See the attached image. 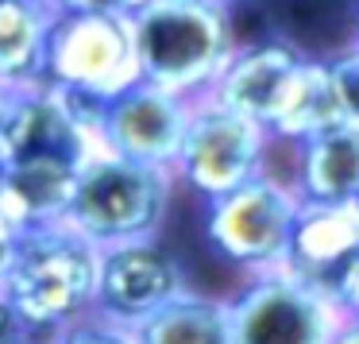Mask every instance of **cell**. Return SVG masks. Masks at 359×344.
I'll list each match as a JSON object with an SVG mask.
<instances>
[{
    "mask_svg": "<svg viewBox=\"0 0 359 344\" xmlns=\"http://www.w3.org/2000/svg\"><path fill=\"white\" fill-rule=\"evenodd\" d=\"M143 78L205 97L240 47L236 12L209 0H151L132 16Z\"/></svg>",
    "mask_w": 359,
    "mask_h": 344,
    "instance_id": "obj_1",
    "label": "cell"
},
{
    "mask_svg": "<svg viewBox=\"0 0 359 344\" xmlns=\"http://www.w3.org/2000/svg\"><path fill=\"white\" fill-rule=\"evenodd\" d=\"M97 286H101V244L81 236L66 220H55L20 236L12 271L0 290L43 333L55 336L70 321L97 313Z\"/></svg>",
    "mask_w": 359,
    "mask_h": 344,
    "instance_id": "obj_2",
    "label": "cell"
},
{
    "mask_svg": "<svg viewBox=\"0 0 359 344\" xmlns=\"http://www.w3.org/2000/svg\"><path fill=\"white\" fill-rule=\"evenodd\" d=\"M174 190H178L174 166L140 163L132 155L101 147L81 166L66 225H74L101 248L140 236H163Z\"/></svg>",
    "mask_w": 359,
    "mask_h": 344,
    "instance_id": "obj_3",
    "label": "cell"
},
{
    "mask_svg": "<svg viewBox=\"0 0 359 344\" xmlns=\"http://www.w3.org/2000/svg\"><path fill=\"white\" fill-rule=\"evenodd\" d=\"M302 201L294 182L266 171L205 201V240L243 279L286 267Z\"/></svg>",
    "mask_w": 359,
    "mask_h": 344,
    "instance_id": "obj_4",
    "label": "cell"
},
{
    "mask_svg": "<svg viewBox=\"0 0 359 344\" xmlns=\"http://www.w3.org/2000/svg\"><path fill=\"white\" fill-rule=\"evenodd\" d=\"M344 321L336 290L290 263L248 274L232 294L236 344H336Z\"/></svg>",
    "mask_w": 359,
    "mask_h": 344,
    "instance_id": "obj_5",
    "label": "cell"
},
{
    "mask_svg": "<svg viewBox=\"0 0 359 344\" xmlns=\"http://www.w3.org/2000/svg\"><path fill=\"white\" fill-rule=\"evenodd\" d=\"M135 81H143V66L132 20L109 16V12L58 8L47 58V86L78 89L109 105Z\"/></svg>",
    "mask_w": 359,
    "mask_h": 344,
    "instance_id": "obj_6",
    "label": "cell"
},
{
    "mask_svg": "<svg viewBox=\"0 0 359 344\" xmlns=\"http://www.w3.org/2000/svg\"><path fill=\"white\" fill-rule=\"evenodd\" d=\"M274 143H278L274 132L255 117L228 109L212 97H197L194 124H189L186 147L174 171L182 186L209 201L271 171Z\"/></svg>",
    "mask_w": 359,
    "mask_h": 344,
    "instance_id": "obj_7",
    "label": "cell"
},
{
    "mask_svg": "<svg viewBox=\"0 0 359 344\" xmlns=\"http://www.w3.org/2000/svg\"><path fill=\"white\" fill-rule=\"evenodd\" d=\"M186 290V267L163 236H140L101 248V286H97L101 317L132 329Z\"/></svg>",
    "mask_w": 359,
    "mask_h": 344,
    "instance_id": "obj_8",
    "label": "cell"
},
{
    "mask_svg": "<svg viewBox=\"0 0 359 344\" xmlns=\"http://www.w3.org/2000/svg\"><path fill=\"white\" fill-rule=\"evenodd\" d=\"M194 109L197 97L174 93L143 78L104 105V147L132 155L140 163L178 166L189 124H194Z\"/></svg>",
    "mask_w": 359,
    "mask_h": 344,
    "instance_id": "obj_9",
    "label": "cell"
},
{
    "mask_svg": "<svg viewBox=\"0 0 359 344\" xmlns=\"http://www.w3.org/2000/svg\"><path fill=\"white\" fill-rule=\"evenodd\" d=\"M305 58H309V51H302L297 43L282 39L274 32L263 39H240V47L232 51L228 66L220 70V78L212 81L205 97L236 112H248L274 132V124L290 105V93L297 86Z\"/></svg>",
    "mask_w": 359,
    "mask_h": 344,
    "instance_id": "obj_10",
    "label": "cell"
},
{
    "mask_svg": "<svg viewBox=\"0 0 359 344\" xmlns=\"http://www.w3.org/2000/svg\"><path fill=\"white\" fill-rule=\"evenodd\" d=\"M359 259V201H302L290 267L332 286Z\"/></svg>",
    "mask_w": 359,
    "mask_h": 344,
    "instance_id": "obj_11",
    "label": "cell"
},
{
    "mask_svg": "<svg viewBox=\"0 0 359 344\" xmlns=\"http://www.w3.org/2000/svg\"><path fill=\"white\" fill-rule=\"evenodd\" d=\"M55 20L58 4L0 0V93H27L47 86Z\"/></svg>",
    "mask_w": 359,
    "mask_h": 344,
    "instance_id": "obj_12",
    "label": "cell"
},
{
    "mask_svg": "<svg viewBox=\"0 0 359 344\" xmlns=\"http://www.w3.org/2000/svg\"><path fill=\"white\" fill-rule=\"evenodd\" d=\"M290 182L305 201H359V128L336 124L297 143Z\"/></svg>",
    "mask_w": 359,
    "mask_h": 344,
    "instance_id": "obj_13",
    "label": "cell"
},
{
    "mask_svg": "<svg viewBox=\"0 0 359 344\" xmlns=\"http://www.w3.org/2000/svg\"><path fill=\"white\" fill-rule=\"evenodd\" d=\"M135 344H236L232 298L201 294L189 286L163 310L132 325Z\"/></svg>",
    "mask_w": 359,
    "mask_h": 344,
    "instance_id": "obj_14",
    "label": "cell"
},
{
    "mask_svg": "<svg viewBox=\"0 0 359 344\" xmlns=\"http://www.w3.org/2000/svg\"><path fill=\"white\" fill-rule=\"evenodd\" d=\"M274 20V35L297 43L309 55H336L355 43L359 0H263Z\"/></svg>",
    "mask_w": 359,
    "mask_h": 344,
    "instance_id": "obj_15",
    "label": "cell"
},
{
    "mask_svg": "<svg viewBox=\"0 0 359 344\" xmlns=\"http://www.w3.org/2000/svg\"><path fill=\"white\" fill-rule=\"evenodd\" d=\"M336 124H344V109H340V97H336L332 66H328V58L309 55L302 74H297L286 112L274 124V140L286 143V147H297V143L313 140V135L328 132Z\"/></svg>",
    "mask_w": 359,
    "mask_h": 344,
    "instance_id": "obj_16",
    "label": "cell"
},
{
    "mask_svg": "<svg viewBox=\"0 0 359 344\" xmlns=\"http://www.w3.org/2000/svg\"><path fill=\"white\" fill-rule=\"evenodd\" d=\"M47 344H135V333L120 321H109L101 313L70 321L66 329H58Z\"/></svg>",
    "mask_w": 359,
    "mask_h": 344,
    "instance_id": "obj_17",
    "label": "cell"
},
{
    "mask_svg": "<svg viewBox=\"0 0 359 344\" xmlns=\"http://www.w3.org/2000/svg\"><path fill=\"white\" fill-rule=\"evenodd\" d=\"M332 66V81H336V97L344 109V124L359 128V43H348L344 51L328 55Z\"/></svg>",
    "mask_w": 359,
    "mask_h": 344,
    "instance_id": "obj_18",
    "label": "cell"
},
{
    "mask_svg": "<svg viewBox=\"0 0 359 344\" xmlns=\"http://www.w3.org/2000/svg\"><path fill=\"white\" fill-rule=\"evenodd\" d=\"M50 333H43L4 290H0V344H47Z\"/></svg>",
    "mask_w": 359,
    "mask_h": 344,
    "instance_id": "obj_19",
    "label": "cell"
},
{
    "mask_svg": "<svg viewBox=\"0 0 359 344\" xmlns=\"http://www.w3.org/2000/svg\"><path fill=\"white\" fill-rule=\"evenodd\" d=\"M62 12H109V16H128L132 20L143 4L151 0H55Z\"/></svg>",
    "mask_w": 359,
    "mask_h": 344,
    "instance_id": "obj_20",
    "label": "cell"
},
{
    "mask_svg": "<svg viewBox=\"0 0 359 344\" xmlns=\"http://www.w3.org/2000/svg\"><path fill=\"white\" fill-rule=\"evenodd\" d=\"M20 228L8 220V213L0 209V286H4V279H8L12 271V259H16V248H20Z\"/></svg>",
    "mask_w": 359,
    "mask_h": 344,
    "instance_id": "obj_21",
    "label": "cell"
},
{
    "mask_svg": "<svg viewBox=\"0 0 359 344\" xmlns=\"http://www.w3.org/2000/svg\"><path fill=\"white\" fill-rule=\"evenodd\" d=\"M332 290H336V298H340V305L348 310V317H359V259L332 282Z\"/></svg>",
    "mask_w": 359,
    "mask_h": 344,
    "instance_id": "obj_22",
    "label": "cell"
},
{
    "mask_svg": "<svg viewBox=\"0 0 359 344\" xmlns=\"http://www.w3.org/2000/svg\"><path fill=\"white\" fill-rule=\"evenodd\" d=\"M12 93H0V182H4V174H8L12 166Z\"/></svg>",
    "mask_w": 359,
    "mask_h": 344,
    "instance_id": "obj_23",
    "label": "cell"
},
{
    "mask_svg": "<svg viewBox=\"0 0 359 344\" xmlns=\"http://www.w3.org/2000/svg\"><path fill=\"white\" fill-rule=\"evenodd\" d=\"M336 344H359V317H348L340 329V336H336Z\"/></svg>",
    "mask_w": 359,
    "mask_h": 344,
    "instance_id": "obj_24",
    "label": "cell"
},
{
    "mask_svg": "<svg viewBox=\"0 0 359 344\" xmlns=\"http://www.w3.org/2000/svg\"><path fill=\"white\" fill-rule=\"evenodd\" d=\"M209 4H220V8H232V12H240L243 4H251V0H209Z\"/></svg>",
    "mask_w": 359,
    "mask_h": 344,
    "instance_id": "obj_25",
    "label": "cell"
},
{
    "mask_svg": "<svg viewBox=\"0 0 359 344\" xmlns=\"http://www.w3.org/2000/svg\"><path fill=\"white\" fill-rule=\"evenodd\" d=\"M355 43H359V8H355Z\"/></svg>",
    "mask_w": 359,
    "mask_h": 344,
    "instance_id": "obj_26",
    "label": "cell"
},
{
    "mask_svg": "<svg viewBox=\"0 0 359 344\" xmlns=\"http://www.w3.org/2000/svg\"><path fill=\"white\" fill-rule=\"evenodd\" d=\"M35 4H55V0H35Z\"/></svg>",
    "mask_w": 359,
    "mask_h": 344,
    "instance_id": "obj_27",
    "label": "cell"
}]
</instances>
